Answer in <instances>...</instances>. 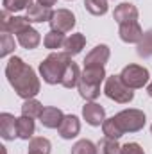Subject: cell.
I'll return each mask as SVG.
<instances>
[{
  "instance_id": "1",
  "label": "cell",
  "mask_w": 152,
  "mask_h": 154,
  "mask_svg": "<svg viewBox=\"0 0 152 154\" xmlns=\"http://www.w3.org/2000/svg\"><path fill=\"white\" fill-rule=\"evenodd\" d=\"M5 77L9 81V84L14 88L16 95L22 97L23 100L34 99L41 90V82L39 77L36 75L34 68L29 66L22 57L13 56L7 65H5Z\"/></svg>"
},
{
  "instance_id": "2",
  "label": "cell",
  "mask_w": 152,
  "mask_h": 154,
  "mask_svg": "<svg viewBox=\"0 0 152 154\" xmlns=\"http://www.w3.org/2000/svg\"><path fill=\"white\" fill-rule=\"evenodd\" d=\"M72 61V56L66 52H52L39 63V75L47 84H61V77L66 65Z\"/></svg>"
},
{
  "instance_id": "3",
  "label": "cell",
  "mask_w": 152,
  "mask_h": 154,
  "mask_svg": "<svg viewBox=\"0 0 152 154\" xmlns=\"http://www.w3.org/2000/svg\"><path fill=\"white\" fill-rule=\"evenodd\" d=\"M104 93L108 99H111L118 104H129L134 99V91L122 81L120 75H109L106 79Z\"/></svg>"
},
{
  "instance_id": "4",
  "label": "cell",
  "mask_w": 152,
  "mask_h": 154,
  "mask_svg": "<svg viewBox=\"0 0 152 154\" xmlns=\"http://www.w3.org/2000/svg\"><path fill=\"white\" fill-rule=\"evenodd\" d=\"M114 118L120 124V127L123 129V133H138L145 127V122H147L145 113L141 109H134V108H129V109L116 113Z\"/></svg>"
},
{
  "instance_id": "5",
  "label": "cell",
  "mask_w": 152,
  "mask_h": 154,
  "mask_svg": "<svg viewBox=\"0 0 152 154\" xmlns=\"http://www.w3.org/2000/svg\"><path fill=\"white\" fill-rule=\"evenodd\" d=\"M122 81L131 88V90H140L143 86H147L150 74L145 66H140V65H127L123 66V70L120 72Z\"/></svg>"
},
{
  "instance_id": "6",
  "label": "cell",
  "mask_w": 152,
  "mask_h": 154,
  "mask_svg": "<svg viewBox=\"0 0 152 154\" xmlns=\"http://www.w3.org/2000/svg\"><path fill=\"white\" fill-rule=\"evenodd\" d=\"M50 29L59 31V32H70L75 27V14L68 9H57L54 11L52 18H50Z\"/></svg>"
},
{
  "instance_id": "7",
  "label": "cell",
  "mask_w": 152,
  "mask_h": 154,
  "mask_svg": "<svg viewBox=\"0 0 152 154\" xmlns=\"http://www.w3.org/2000/svg\"><path fill=\"white\" fill-rule=\"evenodd\" d=\"M82 116H84L86 124H90L93 127H99L106 120V109L100 104H97L95 100L93 102H86L82 106Z\"/></svg>"
},
{
  "instance_id": "8",
  "label": "cell",
  "mask_w": 152,
  "mask_h": 154,
  "mask_svg": "<svg viewBox=\"0 0 152 154\" xmlns=\"http://www.w3.org/2000/svg\"><path fill=\"white\" fill-rule=\"evenodd\" d=\"M138 7L131 2H123L120 5L114 7L113 18L118 25H123V23H129V22H138Z\"/></svg>"
},
{
  "instance_id": "9",
  "label": "cell",
  "mask_w": 152,
  "mask_h": 154,
  "mask_svg": "<svg viewBox=\"0 0 152 154\" xmlns=\"http://www.w3.org/2000/svg\"><path fill=\"white\" fill-rule=\"evenodd\" d=\"M109 56H111L109 47L104 45V43H100L95 48H91V52L86 56L84 66H106V63L109 61Z\"/></svg>"
},
{
  "instance_id": "10",
  "label": "cell",
  "mask_w": 152,
  "mask_h": 154,
  "mask_svg": "<svg viewBox=\"0 0 152 154\" xmlns=\"http://www.w3.org/2000/svg\"><path fill=\"white\" fill-rule=\"evenodd\" d=\"M118 34H120V39L123 43H136L138 45L143 38V29L138 22H129V23L120 25Z\"/></svg>"
},
{
  "instance_id": "11",
  "label": "cell",
  "mask_w": 152,
  "mask_h": 154,
  "mask_svg": "<svg viewBox=\"0 0 152 154\" xmlns=\"http://www.w3.org/2000/svg\"><path fill=\"white\" fill-rule=\"evenodd\" d=\"M0 134L4 140L18 138V118L11 113H0Z\"/></svg>"
},
{
  "instance_id": "12",
  "label": "cell",
  "mask_w": 152,
  "mask_h": 154,
  "mask_svg": "<svg viewBox=\"0 0 152 154\" xmlns=\"http://www.w3.org/2000/svg\"><path fill=\"white\" fill-rule=\"evenodd\" d=\"M63 118H65V113H63L59 108L47 106V108L43 109L41 116H39V122H41V125L47 127V129H59Z\"/></svg>"
},
{
  "instance_id": "13",
  "label": "cell",
  "mask_w": 152,
  "mask_h": 154,
  "mask_svg": "<svg viewBox=\"0 0 152 154\" xmlns=\"http://www.w3.org/2000/svg\"><path fill=\"white\" fill-rule=\"evenodd\" d=\"M57 131H59V136L63 140H72L81 133V120L75 115H65Z\"/></svg>"
},
{
  "instance_id": "14",
  "label": "cell",
  "mask_w": 152,
  "mask_h": 154,
  "mask_svg": "<svg viewBox=\"0 0 152 154\" xmlns=\"http://www.w3.org/2000/svg\"><path fill=\"white\" fill-rule=\"evenodd\" d=\"M52 14H54V11L50 7H45V5H41V4L36 2V4L29 5L25 16H27V20L31 23H43V22H50Z\"/></svg>"
},
{
  "instance_id": "15",
  "label": "cell",
  "mask_w": 152,
  "mask_h": 154,
  "mask_svg": "<svg viewBox=\"0 0 152 154\" xmlns=\"http://www.w3.org/2000/svg\"><path fill=\"white\" fill-rule=\"evenodd\" d=\"M16 39H18V43H20L23 48L32 50V48H36L39 43H41V34L31 25L29 29H25V31H22L20 34H16Z\"/></svg>"
},
{
  "instance_id": "16",
  "label": "cell",
  "mask_w": 152,
  "mask_h": 154,
  "mask_svg": "<svg viewBox=\"0 0 152 154\" xmlns=\"http://www.w3.org/2000/svg\"><path fill=\"white\" fill-rule=\"evenodd\" d=\"M81 79L86 81V82H90V84L100 86V82L108 79L106 68H104V66H84V70H82V74H81Z\"/></svg>"
},
{
  "instance_id": "17",
  "label": "cell",
  "mask_w": 152,
  "mask_h": 154,
  "mask_svg": "<svg viewBox=\"0 0 152 154\" xmlns=\"http://www.w3.org/2000/svg\"><path fill=\"white\" fill-rule=\"evenodd\" d=\"M79 81H81V70H79L77 63L70 61V63L66 65L65 72H63L61 86H65V88H75L77 84H79Z\"/></svg>"
},
{
  "instance_id": "18",
  "label": "cell",
  "mask_w": 152,
  "mask_h": 154,
  "mask_svg": "<svg viewBox=\"0 0 152 154\" xmlns=\"http://www.w3.org/2000/svg\"><path fill=\"white\" fill-rule=\"evenodd\" d=\"M84 45H86V36L81 34V32H75V34H70L68 38L65 39L63 48H65V52L68 56H77V54H81Z\"/></svg>"
},
{
  "instance_id": "19",
  "label": "cell",
  "mask_w": 152,
  "mask_h": 154,
  "mask_svg": "<svg viewBox=\"0 0 152 154\" xmlns=\"http://www.w3.org/2000/svg\"><path fill=\"white\" fill-rule=\"evenodd\" d=\"M77 90H79V95L86 100V102H93L100 97V86H95V84H90L86 81H79L77 84Z\"/></svg>"
},
{
  "instance_id": "20",
  "label": "cell",
  "mask_w": 152,
  "mask_h": 154,
  "mask_svg": "<svg viewBox=\"0 0 152 154\" xmlns=\"http://www.w3.org/2000/svg\"><path fill=\"white\" fill-rule=\"evenodd\" d=\"M34 131H36L34 118H29V116H23V115L18 118V138L32 140L34 138Z\"/></svg>"
},
{
  "instance_id": "21",
  "label": "cell",
  "mask_w": 152,
  "mask_h": 154,
  "mask_svg": "<svg viewBox=\"0 0 152 154\" xmlns=\"http://www.w3.org/2000/svg\"><path fill=\"white\" fill-rule=\"evenodd\" d=\"M65 39H66V38H65V34H63V32L50 29V31L45 34V38H43V45H45V48L56 50V48H63Z\"/></svg>"
},
{
  "instance_id": "22",
  "label": "cell",
  "mask_w": 152,
  "mask_h": 154,
  "mask_svg": "<svg viewBox=\"0 0 152 154\" xmlns=\"http://www.w3.org/2000/svg\"><path fill=\"white\" fill-rule=\"evenodd\" d=\"M102 131H104V136L113 138V140H118V138H122V136L125 134V133H123V129L120 127V124L116 122V118H114V116L104 120V124H102Z\"/></svg>"
},
{
  "instance_id": "23",
  "label": "cell",
  "mask_w": 152,
  "mask_h": 154,
  "mask_svg": "<svg viewBox=\"0 0 152 154\" xmlns=\"http://www.w3.org/2000/svg\"><path fill=\"white\" fill-rule=\"evenodd\" d=\"M43 104L36 100V99H29L22 104V115L23 116H29V118H39L41 113H43Z\"/></svg>"
},
{
  "instance_id": "24",
  "label": "cell",
  "mask_w": 152,
  "mask_h": 154,
  "mask_svg": "<svg viewBox=\"0 0 152 154\" xmlns=\"http://www.w3.org/2000/svg\"><path fill=\"white\" fill-rule=\"evenodd\" d=\"M136 52H138V56L143 57V59L152 57V29H149V31L143 32V38H141V41L138 43Z\"/></svg>"
},
{
  "instance_id": "25",
  "label": "cell",
  "mask_w": 152,
  "mask_h": 154,
  "mask_svg": "<svg viewBox=\"0 0 152 154\" xmlns=\"http://www.w3.org/2000/svg\"><path fill=\"white\" fill-rule=\"evenodd\" d=\"M84 7L93 16H104L109 9L108 0H84Z\"/></svg>"
},
{
  "instance_id": "26",
  "label": "cell",
  "mask_w": 152,
  "mask_h": 154,
  "mask_svg": "<svg viewBox=\"0 0 152 154\" xmlns=\"http://www.w3.org/2000/svg\"><path fill=\"white\" fill-rule=\"evenodd\" d=\"M99 154H120L122 152V145L118 143V140H113V138H108L104 136L99 143Z\"/></svg>"
},
{
  "instance_id": "27",
  "label": "cell",
  "mask_w": 152,
  "mask_h": 154,
  "mask_svg": "<svg viewBox=\"0 0 152 154\" xmlns=\"http://www.w3.org/2000/svg\"><path fill=\"white\" fill-rule=\"evenodd\" d=\"M52 149V143L48 138H43V136H36L29 142V151L32 152H41V154H50Z\"/></svg>"
},
{
  "instance_id": "28",
  "label": "cell",
  "mask_w": 152,
  "mask_h": 154,
  "mask_svg": "<svg viewBox=\"0 0 152 154\" xmlns=\"http://www.w3.org/2000/svg\"><path fill=\"white\" fill-rule=\"evenodd\" d=\"M11 52H14V38L11 36V32L2 31V34H0V57H7Z\"/></svg>"
},
{
  "instance_id": "29",
  "label": "cell",
  "mask_w": 152,
  "mask_h": 154,
  "mask_svg": "<svg viewBox=\"0 0 152 154\" xmlns=\"http://www.w3.org/2000/svg\"><path fill=\"white\" fill-rule=\"evenodd\" d=\"M72 154H99V147L91 140H79L72 147Z\"/></svg>"
},
{
  "instance_id": "30",
  "label": "cell",
  "mask_w": 152,
  "mask_h": 154,
  "mask_svg": "<svg viewBox=\"0 0 152 154\" xmlns=\"http://www.w3.org/2000/svg\"><path fill=\"white\" fill-rule=\"evenodd\" d=\"M31 4H32V0H2L4 11H9V13H18V11L29 9Z\"/></svg>"
},
{
  "instance_id": "31",
  "label": "cell",
  "mask_w": 152,
  "mask_h": 154,
  "mask_svg": "<svg viewBox=\"0 0 152 154\" xmlns=\"http://www.w3.org/2000/svg\"><path fill=\"white\" fill-rule=\"evenodd\" d=\"M120 154H145V151H143V147H141L140 143L131 142V143L122 145V152Z\"/></svg>"
},
{
  "instance_id": "32",
  "label": "cell",
  "mask_w": 152,
  "mask_h": 154,
  "mask_svg": "<svg viewBox=\"0 0 152 154\" xmlns=\"http://www.w3.org/2000/svg\"><path fill=\"white\" fill-rule=\"evenodd\" d=\"M38 4L45 5V7H52V5H56V4H57V0H38Z\"/></svg>"
},
{
  "instance_id": "33",
  "label": "cell",
  "mask_w": 152,
  "mask_h": 154,
  "mask_svg": "<svg viewBox=\"0 0 152 154\" xmlns=\"http://www.w3.org/2000/svg\"><path fill=\"white\" fill-rule=\"evenodd\" d=\"M147 93H149V97H152V82L147 86Z\"/></svg>"
},
{
  "instance_id": "34",
  "label": "cell",
  "mask_w": 152,
  "mask_h": 154,
  "mask_svg": "<svg viewBox=\"0 0 152 154\" xmlns=\"http://www.w3.org/2000/svg\"><path fill=\"white\" fill-rule=\"evenodd\" d=\"M27 154H41V152H32V151H29Z\"/></svg>"
},
{
  "instance_id": "35",
  "label": "cell",
  "mask_w": 152,
  "mask_h": 154,
  "mask_svg": "<svg viewBox=\"0 0 152 154\" xmlns=\"http://www.w3.org/2000/svg\"><path fill=\"white\" fill-rule=\"evenodd\" d=\"M150 133H152V125H150Z\"/></svg>"
}]
</instances>
